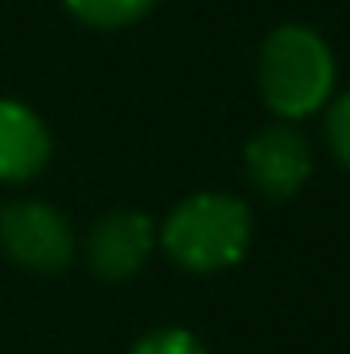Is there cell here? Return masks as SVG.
Wrapping results in <instances>:
<instances>
[{"label": "cell", "mask_w": 350, "mask_h": 354, "mask_svg": "<svg viewBox=\"0 0 350 354\" xmlns=\"http://www.w3.org/2000/svg\"><path fill=\"white\" fill-rule=\"evenodd\" d=\"M326 140L334 149V157L350 169V95L330 103V115H326Z\"/></svg>", "instance_id": "obj_9"}, {"label": "cell", "mask_w": 350, "mask_h": 354, "mask_svg": "<svg viewBox=\"0 0 350 354\" xmlns=\"http://www.w3.org/2000/svg\"><path fill=\"white\" fill-rule=\"evenodd\" d=\"M66 8L95 29H124L140 21L153 8V0H66Z\"/></svg>", "instance_id": "obj_7"}, {"label": "cell", "mask_w": 350, "mask_h": 354, "mask_svg": "<svg viewBox=\"0 0 350 354\" xmlns=\"http://www.w3.org/2000/svg\"><path fill=\"white\" fill-rule=\"evenodd\" d=\"M243 161H248L252 185L268 198H293L313 174L309 140L288 124H272V128L256 132Z\"/></svg>", "instance_id": "obj_4"}, {"label": "cell", "mask_w": 350, "mask_h": 354, "mask_svg": "<svg viewBox=\"0 0 350 354\" xmlns=\"http://www.w3.org/2000/svg\"><path fill=\"white\" fill-rule=\"evenodd\" d=\"M50 161V132L37 111L0 99V181H29Z\"/></svg>", "instance_id": "obj_6"}, {"label": "cell", "mask_w": 350, "mask_h": 354, "mask_svg": "<svg viewBox=\"0 0 350 354\" xmlns=\"http://www.w3.org/2000/svg\"><path fill=\"white\" fill-rule=\"evenodd\" d=\"M260 91L264 103L284 115L301 120L326 107L334 91V54L330 46L305 25H280L260 50Z\"/></svg>", "instance_id": "obj_1"}, {"label": "cell", "mask_w": 350, "mask_h": 354, "mask_svg": "<svg viewBox=\"0 0 350 354\" xmlns=\"http://www.w3.org/2000/svg\"><path fill=\"white\" fill-rule=\"evenodd\" d=\"M132 354H206L202 351V342L194 338V334H185V330H153V334H145Z\"/></svg>", "instance_id": "obj_8"}, {"label": "cell", "mask_w": 350, "mask_h": 354, "mask_svg": "<svg viewBox=\"0 0 350 354\" xmlns=\"http://www.w3.org/2000/svg\"><path fill=\"white\" fill-rule=\"evenodd\" d=\"M153 243H157V231H153L149 214L116 210V214H103L91 227L87 260L103 280H128V276H136L145 268Z\"/></svg>", "instance_id": "obj_5"}, {"label": "cell", "mask_w": 350, "mask_h": 354, "mask_svg": "<svg viewBox=\"0 0 350 354\" xmlns=\"http://www.w3.org/2000/svg\"><path fill=\"white\" fill-rule=\"evenodd\" d=\"M0 248L29 272H62L75 260V231L46 202H8L0 210Z\"/></svg>", "instance_id": "obj_3"}, {"label": "cell", "mask_w": 350, "mask_h": 354, "mask_svg": "<svg viewBox=\"0 0 350 354\" xmlns=\"http://www.w3.org/2000/svg\"><path fill=\"white\" fill-rule=\"evenodd\" d=\"M165 252L190 272L231 268L252 243V214L227 194H194L165 223Z\"/></svg>", "instance_id": "obj_2"}]
</instances>
